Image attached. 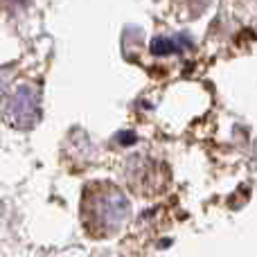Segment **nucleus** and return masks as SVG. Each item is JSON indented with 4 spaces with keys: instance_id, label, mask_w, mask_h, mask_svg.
<instances>
[{
    "instance_id": "f257e3e1",
    "label": "nucleus",
    "mask_w": 257,
    "mask_h": 257,
    "mask_svg": "<svg viewBox=\"0 0 257 257\" xmlns=\"http://www.w3.org/2000/svg\"><path fill=\"white\" fill-rule=\"evenodd\" d=\"M151 50H154V54H169V52H178V43L172 39H156L154 43H151Z\"/></svg>"
}]
</instances>
